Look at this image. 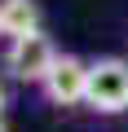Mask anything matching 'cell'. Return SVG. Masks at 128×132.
<instances>
[{
    "mask_svg": "<svg viewBox=\"0 0 128 132\" xmlns=\"http://www.w3.org/2000/svg\"><path fill=\"white\" fill-rule=\"evenodd\" d=\"M84 106L93 114H128V57L102 53L88 62V97Z\"/></svg>",
    "mask_w": 128,
    "mask_h": 132,
    "instance_id": "cell-1",
    "label": "cell"
},
{
    "mask_svg": "<svg viewBox=\"0 0 128 132\" xmlns=\"http://www.w3.org/2000/svg\"><path fill=\"white\" fill-rule=\"evenodd\" d=\"M40 97H44L49 106H57V110L84 106V97H88V57H80V53H57L53 71H49L44 84H40Z\"/></svg>",
    "mask_w": 128,
    "mask_h": 132,
    "instance_id": "cell-2",
    "label": "cell"
},
{
    "mask_svg": "<svg viewBox=\"0 0 128 132\" xmlns=\"http://www.w3.org/2000/svg\"><path fill=\"white\" fill-rule=\"evenodd\" d=\"M53 62H57V44L44 35V31H35V35H18V40H9V48H5V71L13 75V79H22V84H44V75L53 71Z\"/></svg>",
    "mask_w": 128,
    "mask_h": 132,
    "instance_id": "cell-3",
    "label": "cell"
},
{
    "mask_svg": "<svg viewBox=\"0 0 128 132\" xmlns=\"http://www.w3.org/2000/svg\"><path fill=\"white\" fill-rule=\"evenodd\" d=\"M0 18H5V40L35 35V31L44 27V9H40V0H0Z\"/></svg>",
    "mask_w": 128,
    "mask_h": 132,
    "instance_id": "cell-4",
    "label": "cell"
},
{
    "mask_svg": "<svg viewBox=\"0 0 128 132\" xmlns=\"http://www.w3.org/2000/svg\"><path fill=\"white\" fill-rule=\"evenodd\" d=\"M5 106H9V93H5V84H0V114H5Z\"/></svg>",
    "mask_w": 128,
    "mask_h": 132,
    "instance_id": "cell-5",
    "label": "cell"
},
{
    "mask_svg": "<svg viewBox=\"0 0 128 132\" xmlns=\"http://www.w3.org/2000/svg\"><path fill=\"white\" fill-rule=\"evenodd\" d=\"M0 132H9V123H5V114H0Z\"/></svg>",
    "mask_w": 128,
    "mask_h": 132,
    "instance_id": "cell-6",
    "label": "cell"
},
{
    "mask_svg": "<svg viewBox=\"0 0 128 132\" xmlns=\"http://www.w3.org/2000/svg\"><path fill=\"white\" fill-rule=\"evenodd\" d=\"M0 40H5V18H0Z\"/></svg>",
    "mask_w": 128,
    "mask_h": 132,
    "instance_id": "cell-7",
    "label": "cell"
}]
</instances>
